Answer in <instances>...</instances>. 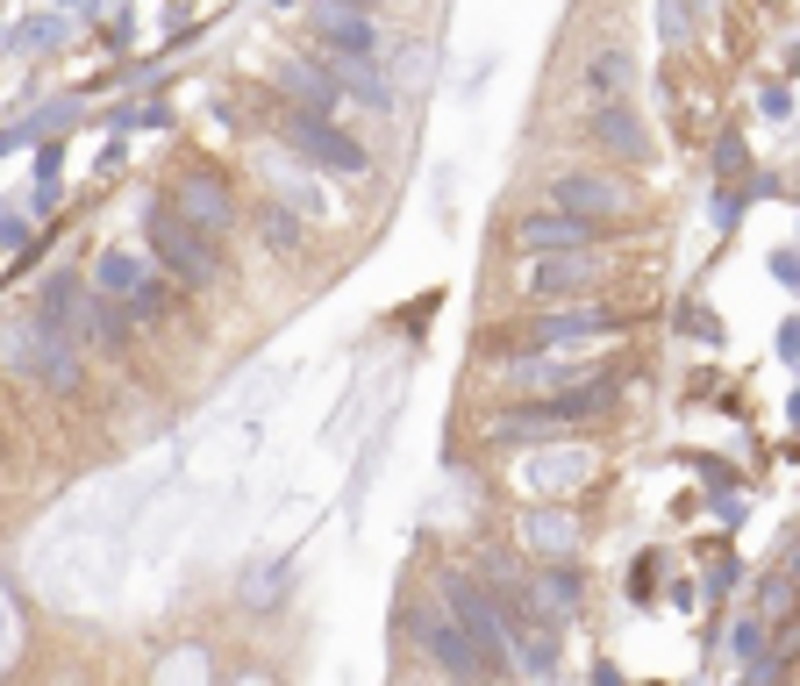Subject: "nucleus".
<instances>
[{
	"instance_id": "nucleus-1",
	"label": "nucleus",
	"mask_w": 800,
	"mask_h": 686,
	"mask_svg": "<svg viewBox=\"0 0 800 686\" xmlns=\"http://www.w3.org/2000/svg\"><path fill=\"white\" fill-rule=\"evenodd\" d=\"M143 237H151L157 265H165L179 287H215V279H221V243H207L193 223H179L165 201L143 207Z\"/></svg>"
},
{
	"instance_id": "nucleus-2",
	"label": "nucleus",
	"mask_w": 800,
	"mask_h": 686,
	"mask_svg": "<svg viewBox=\"0 0 800 686\" xmlns=\"http://www.w3.org/2000/svg\"><path fill=\"white\" fill-rule=\"evenodd\" d=\"M279 137H287V151L315 157L322 172H343V179H358V172H372V157H365L358 137H343L329 115H315V107H287L279 115Z\"/></svg>"
},
{
	"instance_id": "nucleus-3",
	"label": "nucleus",
	"mask_w": 800,
	"mask_h": 686,
	"mask_svg": "<svg viewBox=\"0 0 800 686\" xmlns=\"http://www.w3.org/2000/svg\"><path fill=\"white\" fill-rule=\"evenodd\" d=\"M443 608H450V622H465V636H472L479 651H486V672H500L515 658V630H508V615H500L494 600L479 594L465 572H443Z\"/></svg>"
},
{
	"instance_id": "nucleus-4",
	"label": "nucleus",
	"mask_w": 800,
	"mask_h": 686,
	"mask_svg": "<svg viewBox=\"0 0 800 686\" xmlns=\"http://www.w3.org/2000/svg\"><path fill=\"white\" fill-rule=\"evenodd\" d=\"M172 215L193 223L207 243H229V229H237V201H229V187H221L215 172H187V179L172 187Z\"/></svg>"
},
{
	"instance_id": "nucleus-5",
	"label": "nucleus",
	"mask_w": 800,
	"mask_h": 686,
	"mask_svg": "<svg viewBox=\"0 0 800 686\" xmlns=\"http://www.w3.org/2000/svg\"><path fill=\"white\" fill-rule=\"evenodd\" d=\"M622 329V315L608 308H564V315H544V322H529L522 336H494L500 351H550V343H580V336H608Z\"/></svg>"
},
{
	"instance_id": "nucleus-6",
	"label": "nucleus",
	"mask_w": 800,
	"mask_h": 686,
	"mask_svg": "<svg viewBox=\"0 0 800 686\" xmlns=\"http://www.w3.org/2000/svg\"><path fill=\"white\" fill-rule=\"evenodd\" d=\"M550 207H564V215H586V223H622V215H630V193L614 187V179H594V172H558Z\"/></svg>"
},
{
	"instance_id": "nucleus-7",
	"label": "nucleus",
	"mask_w": 800,
	"mask_h": 686,
	"mask_svg": "<svg viewBox=\"0 0 800 686\" xmlns=\"http://www.w3.org/2000/svg\"><path fill=\"white\" fill-rule=\"evenodd\" d=\"M600 237H608L600 223L564 215V207H544V215H522V223H515V243H522V251H594Z\"/></svg>"
},
{
	"instance_id": "nucleus-8",
	"label": "nucleus",
	"mask_w": 800,
	"mask_h": 686,
	"mask_svg": "<svg viewBox=\"0 0 800 686\" xmlns=\"http://www.w3.org/2000/svg\"><path fill=\"white\" fill-rule=\"evenodd\" d=\"M415 622V644H422L429 658H436L443 672H486V651H479L472 636H465V622H443V615H408Z\"/></svg>"
},
{
	"instance_id": "nucleus-9",
	"label": "nucleus",
	"mask_w": 800,
	"mask_h": 686,
	"mask_svg": "<svg viewBox=\"0 0 800 686\" xmlns=\"http://www.w3.org/2000/svg\"><path fill=\"white\" fill-rule=\"evenodd\" d=\"M322 65H329V79H336V93H358V101L379 107V115L393 107V86H386V72H379L372 51H329Z\"/></svg>"
},
{
	"instance_id": "nucleus-10",
	"label": "nucleus",
	"mask_w": 800,
	"mask_h": 686,
	"mask_svg": "<svg viewBox=\"0 0 800 686\" xmlns=\"http://www.w3.org/2000/svg\"><path fill=\"white\" fill-rule=\"evenodd\" d=\"M272 79H279V93H287L293 107H315V115H329V107L343 101L322 58H279V72H272Z\"/></svg>"
},
{
	"instance_id": "nucleus-11",
	"label": "nucleus",
	"mask_w": 800,
	"mask_h": 686,
	"mask_svg": "<svg viewBox=\"0 0 800 686\" xmlns=\"http://www.w3.org/2000/svg\"><path fill=\"white\" fill-rule=\"evenodd\" d=\"M586 279H594V257L586 251H536V265H529V293H544V301L586 293Z\"/></svg>"
},
{
	"instance_id": "nucleus-12",
	"label": "nucleus",
	"mask_w": 800,
	"mask_h": 686,
	"mask_svg": "<svg viewBox=\"0 0 800 686\" xmlns=\"http://www.w3.org/2000/svg\"><path fill=\"white\" fill-rule=\"evenodd\" d=\"M315 29H322V43H336V51H372L379 29L365 8H351V0H315Z\"/></svg>"
},
{
	"instance_id": "nucleus-13",
	"label": "nucleus",
	"mask_w": 800,
	"mask_h": 686,
	"mask_svg": "<svg viewBox=\"0 0 800 686\" xmlns=\"http://www.w3.org/2000/svg\"><path fill=\"white\" fill-rule=\"evenodd\" d=\"M79 315H86V287L72 272H51V279H43V293H36V322L65 329V336L79 343Z\"/></svg>"
},
{
	"instance_id": "nucleus-14",
	"label": "nucleus",
	"mask_w": 800,
	"mask_h": 686,
	"mask_svg": "<svg viewBox=\"0 0 800 686\" xmlns=\"http://www.w3.org/2000/svg\"><path fill=\"white\" fill-rule=\"evenodd\" d=\"M594 137L608 143L614 157H650V137H644V122L630 115V101H600L594 107Z\"/></svg>"
},
{
	"instance_id": "nucleus-15",
	"label": "nucleus",
	"mask_w": 800,
	"mask_h": 686,
	"mask_svg": "<svg viewBox=\"0 0 800 686\" xmlns=\"http://www.w3.org/2000/svg\"><path fill=\"white\" fill-rule=\"evenodd\" d=\"M79 343H93V351H107V358H122L129 351V315L115 308V301H86V315H79Z\"/></svg>"
},
{
	"instance_id": "nucleus-16",
	"label": "nucleus",
	"mask_w": 800,
	"mask_h": 686,
	"mask_svg": "<svg viewBox=\"0 0 800 686\" xmlns=\"http://www.w3.org/2000/svg\"><path fill=\"white\" fill-rule=\"evenodd\" d=\"M586 86H594L600 101H622L636 86V58L630 51H594V65H586Z\"/></svg>"
},
{
	"instance_id": "nucleus-17",
	"label": "nucleus",
	"mask_w": 800,
	"mask_h": 686,
	"mask_svg": "<svg viewBox=\"0 0 800 686\" xmlns=\"http://www.w3.org/2000/svg\"><path fill=\"white\" fill-rule=\"evenodd\" d=\"M143 279V265L129 251H101V265H93V293H107V301H129Z\"/></svg>"
},
{
	"instance_id": "nucleus-18",
	"label": "nucleus",
	"mask_w": 800,
	"mask_h": 686,
	"mask_svg": "<svg viewBox=\"0 0 800 686\" xmlns=\"http://www.w3.org/2000/svg\"><path fill=\"white\" fill-rule=\"evenodd\" d=\"M58 172H65V157H58V143H43V151H36V207H43V215L65 201V179H58Z\"/></svg>"
},
{
	"instance_id": "nucleus-19",
	"label": "nucleus",
	"mask_w": 800,
	"mask_h": 686,
	"mask_svg": "<svg viewBox=\"0 0 800 686\" xmlns=\"http://www.w3.org/2000/svg\"><path fill=\"white\" fill-rule=\"evenodd\" d=\"M287 580H293V566H257V580H243V600H251V608H272L279 594H287Z\"/></svg>"
},
{
	"instance_id": "nucleus-20",
	"label": "nucleus",
	"mask_w": 800,
	"mask_h": 686,
	"mask_svg": "<svg viewBox=\"0 0 800 686\" xmlns=\"http://www.w3.org/2000/svg\"><path fill=\"white\" fill-rule=\"evenodd\" d=\"M572 365H515V386H529V394H558V386H572Z\"/></svg>"
},
{
	"instance_id": "nucleus-21",
	"label": "nucleus",
	"mask_w": 800,
	"mask_h": 686,
	"mask_svg": "<svg viewBox=\"0 0 800 686\" xmlns=\"http://www.w3.org/2000/svg\"><path fill=\"white\" fill-rule=\"evenodd\" d=\"M265 243H272V251H301V215H287V207H265Z\"/></svg>"
},
{
	"instance_id": "nucleus-22",
	"label": "nucleus",
	"mask_w": 800,
	"mask_h": 686,
	"mask_svg": "<svg viewBox=\"0 0 800 686\" xmlns=\"http://www.w3.org/2000/svg\"><path fill=\"white\" fill-rule=\"evenodd\" d=\"M165 308H172L165 279H151V272H143V279H137V293H129V315H143V322H151V315H165Z\"/></svg>"
},
{
	"instance_id": "nucleus-23",
	"label": "nucleus",
	"mask_w": 800,
	"mask_h": 686,
	"mask_svg": "<svg viewBox=\"0 0 800 686\" xmlns=\"http://www.w3.org/2000/svg\"><path fill=\"white\" fill-rule=\"evenodd\" d=\"M744 165H750V151H744V129H722V137H715V172H722V179H736Z\"/></svg>"
},
{
	"instance_id": "nucleus-24",
	"label": "nucleus",
	"mask_w": 800,
	"mask_h": 686,
	"mask_svg": "<svg viewBox=\"0 0 800 686\" xmlns=\"http://www.w3.org/2000/svg\"><path fill=\"white\" fill-rule=\"evenodd\" d=\"M58 36H65V15H36V22H22V29H15V43H22V51H36V43H58Z\"/></svg>"
},
{
	"instance_id": "nucleus-25",
	"label": "nucleus",
	"mask_w": 800,
	"mask_h": 686,
	"mask_svg": "<svg viewBox=\"0 0 800 686\" xmlns=\"http://www.w3.org/2000/svg\"><path fill=\"white\" fill-rule=\"evenodd\" d=\"M729 651H736V665H744V658H758V651H765V622H736V630H729Z\"/></svg>"
},
{
	"instance_id": "nucleus-26",
	"label": "nucleus",
	"mask_w": 800,
	"mask_h": 686,
	"mask_svg": "<svg viewBox=\"0 0 800 686\" xmlns=\"http://www.w3.org/2000/svg\"><path fill=\"white\" fill-rule=\"evenodd\" d=\"M694 472H700V480H708V486H715V494H722V486H736V472H729V465L715 458V450H694Z\"/></svg>"
},
{
	"instance_id": "nucleus-27",
	"label": "nucleus",
	"mask_w": 800,
	"mask_h": 686,
	"mask_svg": "<svg viewBox=\"0 0 800 686\" xmlns=\"http://www.w3.org/2000/svg\"><path fill=\"white\" fill-rule=\"evenodd\" d=\"M550 600H558V608H580V572H572V566L550 572Z\"/></svg>"
},
{
	"instance_id": "nucleus-28",
	"label": "nucleus",
	"mask_w": 800,
	"mask_h": 686,
	"mask_svg": "<svg viewBox=\"0 0 800 686\" xmlns=\"http://www.w3.org/2000/svg\"><path fill=\"white\" fill-rule=\"evenodd\" d=\"M736 572H744L736 558H715V566H708V594H729V586H736Z\"/></svg>"
},
{
	"instance_id": "nucleus-29",
	"label": "nucleus",
	"mask_w": 800,
	"mask_h": 686,
	"mask_svg": "<svg viewBox=\"0 0 800 686\" xmlns=\"http://www.w3.org/2000/svg\"><path fill=\"white\" fill-rule=\"evenodd\" d=\"M658 29H664V43H680V36L694 29V22H686V8H680V0H672V8H664V15H658Z\"/></svg>"
},
{
	"instance_id": "nucleus-30",
	"label": "nucleus",
	"mask_w": 800,
	"mask_h": 686,
	"mask_svg": "<svg viewBox=\"0 0 800 686\" xmlns=\"http://www.w3.org/2000/svg\"><path fill=\"white\" fill-rule=\"evenodd\" d=\"M744 201H750V193H722V201H715V223L736 229V223H744Z\"/></svg>"
},
{
	"instance_id": "nucleus-31",
	"label": "nucleus",
	"mask_w": 800,
	"mask_h": 686,
	"mask_svg": "<svg viewBox=\"0 0 800 686\" xmlns=\"http://www.w3.org/2000/svg\"><path fill=\"white\" fill-rule=\"evenodd\" d=\"M786 594H793L786 572H772V580H765V615H786Z\"/></svg>"
},
{
	"instance_id": "nucleus-32",
	"label": "nucleus",
	"mask_w": 800,
	"mask_h": 686,
	"mask_svg": "<svg viewBox=\"0 0 800 686\" xmlns=\"http://www.w3.org/2000/svg\"><path fill=\"white\" fill-rule=\"evenodd\" d=\"M22 243H29V229H22L15 215H0V251H22Z\"/></svg>"
},
{
	"instance_id": "nucleus-33",
	"label": "nucleus",
	"mask_w": 800,
	"mask_h": 686,
	"mask_svg": "<svg viewBox=\"0 0 800 686\" xmlns=\"http://www.w3.org/2000/svg\"><path fill=\"white\" fill-rule=\"evenodd\" d=\"M650 572H658V558H644V566H636V580H630L636 600H650Z\"/></svg>"
},
{
	"instance_id": "nucleus-34",
	"label": "nucleus",
	"mask_w": 800,
	"mask_h": 686,
	"mask_svg": "<svg viewBox=\"0 0 800 686\" xmlns=\"http://www.w3.org/2000/svg\"><path fill=\"white\" fill-rule=\"evenodd\" d=\"M351 8H365V15H372V8H379V0H351Z\"/></svg>"
}]
</instances>
